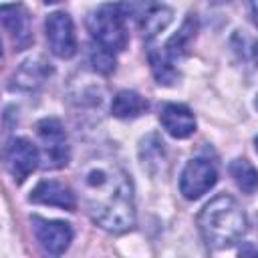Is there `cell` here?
<instances>
[{
  "label": "cell",
  "mask_w": 258,
  "mask_h": 258,
  "mask_svg": "<svg viewBox=\"0 0 258 258\" xmlns=\"http://www.w3.org/2000/svg\"><path fill=\"white\" fill-rule=\"evenodd\" d=\"M218 181L216 161L210 157H194L185 163L179 177V191L185 200H198L208 194Z\"/></svg>",
  "instance_id": "52a82bcc"
},
{
  "label": "cell",
  "mask_w": 258,
  "mask_h": 258,
  "mask_svg": "<svg viewBox=\"0 0 258 258\" xmlns=\"http://www.w3.org/2000/svg\"><path fill=\"white\" fill-rule=\"evenodd\" d=\"M127 12L121 2H107L97 6L87 16V30L99 46H105L113 52L127 48L129 30H127Z\"/></svg>",
  "instance_id": "277c9868"
},
{
  "label": "cell",
  "mask_w": 258,
  "mask_h": 258,
  "mask_svg": "<svg viewBox=\"0 0 258 258\" xmlns=\"http://www.w3.org/2000/svg\"><path fill=\"white\" fill-rule=\"evenodd\" d=\"M228 171H230V175H232V179H234V183L238 185L240 191L250 196L258 189V171L248 159H242V157L234 159L230 163Z\"/></svg>",
  "instance_id": "2e32d148"
},
{
  "label": "cell",
  "mask_w": 258,
  "mask_h": 258,
  "mask_svg": "<svg viewBox=\"0 0 258 258\" xmlns=\"http://www.w3.org/2000/svg\"><path fill=\"white\" fill-rule=\"evenodd\" d=\"M159 123L173 139H187L196 133V117L181 103H165L159 111Z\"/></svg>",
  "instance_id": "4fadbf2b"
},
{
  "label": "cell",
  "mask_w": 258,
  "mask_h": 258,
  "mask_svg": "<svg viewBox=\"0 0 258 258\" xmlns=\"http://www.w3.org/2000/svg\"><path fill=\"white\" fill-rule=\"evenodd\" d=\"M198 230L208 248L222 250L242 240L248 232V220L232 196L220 194L198 214Z\"/></svg>",
  "instance_id": "7a4b0ae2"
},
{
  "label": "cell",
  "mask_w": 258,
  "mask_h": 258,
  "mask_svg": "<svg viewBox=\"0 0 258 258\" xmlns=\"http://www.w3.org/2000/svg\"><path fill=\"white\" fill-rule=\"evenodd\" d=\"M40 161V151L26 137H12L4 145V165L16 183H22Z\"/></svg>",
  "instance_id": "ba28073f"
},
{
  "label": "cell",
  "mask_w": 258,
  "mask_h": 258,
  "mask_svg": "<svg viewBox=\"0 0 258 258\" xmlns=\"http://www.w3.org/2000/svg\"><path fill=\"white\" fill-rule=\"evenodd\" d=\"M81 198L89 218L111 234L135 226V194L129 173L111 157H93L81 173Z\"/></svg>",
  "instance_id": "6da1fadb"
},
{
  "label": "cell",
  "mask_w": 258,
  "mask_h": 258,
  "mask_svg": "<svg viewBox=\"0 0 258 258\" xmlns=\"http://www.w3.org/2000/svg\"><path fill=\"white\" fill-rule=\"evenodd\" d=\"M254 147H256V153H258V137L254 139Z\"/></svg>",
  "instance_id": "ffe728a7"
},
{
  "label": "cell",
  "mask_w": 258,
  "mask_h": 258,
  "mask_svg": "<svg viewBox=\"0 0 258 258\" xmlns=\"http://www.w3.org/2000/svg\"><path fill=\"white\" fill-rule=\"evenodd\" d=\"M149 109L145 97L135 91H119L111 101V115L117 119H135Z\"/></svg>",
  "instance_id": "9a60e30c"
},
{
  "label": "cell",
  "mask_w": 258,
  "mask_h": 258,
  "mask_svg": "<svg viewBox=\"0 0 258 258\" xmlns=\"http://www.w3.org/2000/svg\"><path fill=\"white\" fill-rule=\"evenodd\" d=\"M32 230L36 236V242L42 246L44 252L52 256L64 254V250L73 242V228L69 222L62 220H46L40 216H32Z\"/></svg>",
  "instance_id": "30bf717a"
},
{
  "label": "cell",
  "mask_w": 258,
  "mask_h": 258,
  "mask_svg": "<svg viewBox=\"0 0 258 258\" xmlns=\"http://www.w3.org/2000/svg\"><path fill=\"white\" fill-rule=\"evenodd\" d=\"M121 4L127 12V18H133L141 28L145 42H153V38L173 20V10L157 4L155 0H123Z\"/></svg>",
  "instance_id": "8992f818"
},
{
  "label": "cell",
  "mask_w": 258,
  "mask_h": 258,
  "mask_svg": "<svg viewBox=\"0 0 258 258\" xmlns=\"http://www.w3.org/2000/svg\"><path fill=\"white\" fill-rule=\"evenodd\" d=\"M238 38L242 40L240 48H236V50H240V56L246 58V60H250L254 67H258V40L256 38H248L244 34L242 36L238 34Z\"/></svg>",
  "instance_id": "ac0fdd59"
},
{
  "label": "cell",
  "mask_w": 258,
  "mask_h": 258,
  "mask_svg": "<svg viewBox=\"0 0 258 258\" xmlns=\"http://www.w3.org/2000/svg\"><path fill=\"white\" fill-rule=\"evenodd\" d=\"M0 16H2V26H4L6 34L10 36L14 48L16 50L28 48L32 44L28 10L22 4H18V2H14V4H2Z\"/></svg>",
  "instance_id": "8fae6325"
},
{
  "label": "cell",
  "mask_w": 258,
  "mask_h": 258,
  "mask_svg": "<svg viewBox=\"0 0 258 258\" xmlns=\"http://www.w3.org/2000/svg\"><path fill=\"white\" fill-rule=\"evenodd\" d=\"M248 4H250V12H252V20H254V24L258 26V0H248Z\"/></svg>",
  "instance_id": "d6986e66"
},
{
  "label": "cell",
  "mask_w": 258,
  "mask_h": 258,
  "mask_svg": "<svg viewBox=\"0 0 258 258\" xmlns=\"http://www.w3.org/2000/svg\"><path fill=\"white\" fill-rule=\"evenodd\" d=\"M50 75V67L42 60V58H28L24 62H20L18 71L14 73L12 79V89H22V91H32L36 87H40L46 77Z\"/></svg>",
  "instance_id": "5bb4252c"
},
{
  "label": "cell",
  "mask_w": 258,
  "mask_h": 258,
  "mask_svg": "<svg viewBox=\"0 0 258 258\" xmlns=\"http://www.w3.org/2000/svg\"><path fill=\"white\" fill-rule=\"evenodd\" d=\"M89 60L93 64V69L101 75H111L115 71V52L105 48V46H99L97 42H93L91 46V52H89Z\"/></svg>",
  "instance_id": "e0dca14e"
},
{
  "label": "cell",
  "mask_w": 258,
  "mask_h": 258,
  "mask_svg": "<svg viewBox=\"0 0 258 258\" xmlns=\"http://www.w3.org/2000/svg\"><path fill=\"white\" fill-rule=\"evenodd\" d=\"M196 30H198V20L194 14H187L179 30L173 36H169L163 46H153L149 42L147 58L151 64V73L159 85L171 87L179 79L177 62L189 52V44L196 38Z\"/></svg>",
  "instance_id": "3957f363"
},
{
  "label": "cell",
  "mask_w": 258,
  "mask_h": 258,
  "mask_svg": "<svg viewBox=\"0 0 258 258\" xmlns=\"http://www.w3.org/2000/svg\"><path fill=\"white\" fill-rule=\"evenodd\" d=\"M254 107L258 109V93H256V99H254Z\"/></svg>",
  "instance_id": "44dd1931"
},
{
  "label": "cell",
  "mask_w": 258,
  "mask_h": 258,
  "mask_svg": "<svg viewBox=\"0 0 258 258\" xmlns=\"http://www.w3.org/2000/svg\"><path fill=\"white\" fill-rule=\"evenodd\" d=\"M46 4H54V2H58V0H44Z\"/></svg>",
  "instance_id": "7402d4cb"
},
{
  "label": "cell",
  "mask_w": 258,
  "mask_h": 258,
  "mask_svg": "<svg viewBox=\"0 0 258 258\" xmlns=\"http://www.w3.org/2000/svg\"><path fill=\"white\" fill-rule=\"evenodd\" d=\"M36 133L40 139V161L46 169H60L69 163V139L60 121L54 117L40 119L36 123Z\"/></svg>",
  "instance_id": "5b68a950"
},
{
  "label": "cell",
  "mask_w": 258,
  "mask_h": 258,
  "mask_svg": "<svg viewBox=\"0 0 258 258\" xmlns=\"http://www.w3.org/2000/svg\"><path fill=\"white\" fill-rule=\"evenodd\" d=\"M28 200L32 204H40V206H54L67 212H75L77 210V196L73 194V189L56 179H42L34 185V189L30 191Z\"/></svg>",
  "instance_id": "7c38bea8"
},
{
  "label": "cell",
  "mask_w": 258,
  "mask_h": 258,
  "mask_svg": "<svg viewBox=\"0 0 258 258\" xmlns=\"http://www.w3.org/2000/svg\"><path fill=\"white\" fill-rule=\"evenodd\" d=\"M46 40L50 46V52L58 58H71L77 52V36H75V24L67 12H52L46 16L44 22Z\"/></svg>",
  "instance_id": "9c48e42d"
}]
</instances>
